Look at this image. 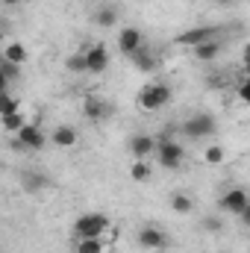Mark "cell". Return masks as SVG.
<instances>
[{"instance_id":"obj_23","label":"cell","mask_w":250,"mask_h":253,"mask_svg":"<svg viewBox=\"0 0 250 253\" xmlns=\"http://www.w3.org/2000/svg\"><path fill=\"white\" fill-rule=\"evenodd\" d=\"M129 177H132L135 183H147V180H150V165H147L144 159H135L132 168H129Z\"/></svg>"},{"instance_id":"obj_29","label":"cell","mask_w":250,"mask_h":253,"mask_svg":"<svg viewBox=\"0 0 250 253\" xmlns=\"http://www.w3.org/2000/svg\"><path fill=\"white\" fill-rule=\"evenodd\" d=\"M239 218H242V224H245V227L250 230V206L245 209V212H242V215H239Z\"/></svg>"},{"instance_id":"obj_13","label":"cell","mask_w":250,"mask_h":253,"mask_svg":"<svg viewBox=\"0 0 250 253\" xmlns=\"http://www.w3.org/2000/svg\"><path fill=\"white\" fill-rule=\"evenodd\" d=\"M21 186H24V191H30V194H39V191H44L50 186V180L42 171H24L21 174Z\"/></svg>"},{"instance_id":"obj_20","label":"cell","mask_w":250,"mask_h":253,"mask_svg":"<svg viewBox=\"0 0 250 253\" xmlns=\"http://www.w3.org/2000/svg\"><path fill=\"white\" fill-rule=\"evenodd\" d=\"M74 251L77 253H103L106 245H103V239H77L74 242Z\"/></svg>"},{"instance_id":"obj_4","label":"cell","mask_w":250,"mask_h":253,"mask_svg":"<svg viewBox=\"0 0 250 253\" xmlns=\"http://www.w3.org/2000/svg\"><path fill=\"white\" fill-rule=\"evenodd\" d=\"M215 118L212 115H206V112H197V115H191V118H186V124H183V135H188V138H209L212 132H215Z\"/></svg>"},{"instance_id":"obj_22","label":"cell","mask_w":250,"mask_h":253,"mask_svg":"<svg viewBox=\"0 0 250 253\" xmlns=\"http://www.w3.org/2000/svg\"><path fill=\"white\" fill-rule=\"evenodd\" d=\"M18 74H21V65H12V62H6V59H0V80H3V91H6V85H9L12 80H18Z\"/></svg>"},{"instance_id":"obj_30","label":"cell","mask_w":250,"mask_h":253,"mask_svg":"<svg viewBox=\"0 0 250 253\" xmlns=\"http://www.w3.org/2000/svg\"><path fill=\"white\" fill-rule=\"evenodd\" d=\"M242 59H245V68L250 65V42L245 44V50H242Z\"/></svg>"},{"instance_id":"obj_11","label":"cell","mask_w":250,"mask_h":253,"mask_svg":"<svg viewBox=\"0 0 250 253\" xmlns=\"http://www.w3.org/2000/svg\"><path fill=\"white\" fill-rule=\"evenodd\" d=\"M156 147H159V141H156L153 135L138 132V135L129 138V153H132V159H147L150 153H156Z\"/></svg>"},{"instance_id":"obj_16","label":"cell","mask_w":250,"mask_h":253,"mask_svg":"<svg viewBox=\"0 0 250 253\" xmlns=\"http://www.w3.org/2000/svg\"><path fill=\"white\" fill-rule=\"evenodd\" d=\"M27 56H30V53H27V47H24L21 42H9V44L3 47V59L12 62V65H21V68H24Z\"/></svg>"},{"instance_id":"obj_7","label":"cell","mask_w":250,"mask_h":253,"mask_svg":"<svg viewBox=\"0 0 250 253\" xmlns=\"http://www.w3.org/2000/svg\"><path fill=\"white\" fill-rule=\"evenodd\" d=\"M141 47H144V36H141L138 27H124V30H118V50H121L124 56L138 53Z\"/></svg>"},{"instance_id":"obj_8","label":"cell","mask_w":250,"mask_h":253,"mask_svg":"<svg viewBox=\"0 0 250 253\" xmlns=\"http://www.w3.org/2000/svg\"><path fill=\"white\" fill-rule=\"evenodd\" d=\"M44 144H47V135L42 132L39 124H27L18 132V147H24V150H42Z\"/></svg>"},{"instance_id":"obj_31","label":"cell","mask_w":250,"mask_h":253,"mask_svg":"<svg viewBox=\"0 0 250 253\" xmlns=\"http://www.w3.org/2000/svg\"><path fill=\"white\" fill-rule=\"evenodd\" d=\"M218 6H233V3H239V0H215Z\"/></svg>"},{"instance_id":"obj_25","label":"cell","mask_w":250,"mask_h":253,"mask_svg":"<svg viewBox=\"0 0 250 253\" xmlns=\"http://www.w3.org/2000/svg\"><path fill=\"white\" fill-rule=\"evenodd\" d=\"M15 112H21L18 100H15L9 91H3V94H0V118H3V115H15Z\"/></svg>"},{"instance_id":"obj_2","label":"cell","mask_w":250,"mask_h":253,"mask_svg":"<svg viewBox=\"0 0 250 253\" xmlns=\"http://www.w3.org/2000/svg\"><path fill=\"white\" fill-rule=\"evenodd\" d=\"M109 215L103 212H85L74 221V236L77 239H103V233L109 230Z\"/></svg>"},{"instance_id":"obj_21","label":"cell","mask_w":250,"mask_h":253,"mask_svg":"<svg viewBox=\"0 0 250 253\" xmlns=\"http://www.w3.org/2000/svg\"><path fill=\"white\" fill-rule=\"evenodd\" d=\"M0 121H3V129H6V132H15V135H18V132L27 126V121H24V112H15V115H3Z\"/></svg>"},{"instance_id":"obj_34","label":"cell","mask_w":250,"mask_h":253,"mask_svg":"<svg viewBox=\"0 0 250 253\" xmlns=\"http://www.w3.org/2000/svg\"><path fill=\"white\" fill-rule=\"evenodd\" d=\"M248 80H250V65H248Z\"/></svg>"},{"instance_id":"obj_17","label":"cell","mask_w":250,"mask_h":253,"mask_svg":"<svg viewBox=\"0 0 250 253\" xmlns=\"http://www.w3.org/2000/svg\"><path fill=\"white\" fill-rule=\"evenodd\" d=\"M94 24L103 27V30L118 27V9H112V6H100V9H94Z\"/></svg>"},{"instance_id":"obj_33","label":"cell","mask_w":250,"mask_h":253,"mask_svg":"<svg viewBox=\"0 0 250 253\" xmlns=\"http://www.w3.org/2000/svg\"><path fill=\"white\" fill-rule=\"evenodd\" d=\"M74 3H88V0H74Z\"/></svg>"},{"instance_id":"obj_3","label":"cell","mask_w":250,"mask_h":253,"mask_svg":"<svg viewBox=\"0 0 250 253\" xmlns=\"http://www.w3.org/2000/svg\"><path fill=\"white\" fill-rule=\"evenodd\" d=\"M156 159H159V165H162V168L174 171V168H180V165H183V159H186V147H183L180 141H174V138L162 135V141H159V147H156Z\"/></svg>"},{"instance_id":"obj_12","label":"cell","mask_w":250,"mask_h":253,"mask_svg":"<svg viewBox=\"0 0 250 253\" xmlns=\"http://www.w3.org/2000/svg\"><path fill=\"white\" fill-rule=\"evenodd\" d=\"M83 53H85L88 74H103V71L109 68V50H106L103 44H94V47H88V50H83Z\"/></svg>"},{"instance_id":"obj_10","label":"cell","mask_w":250,"mask_h":253,"mask_svg":"<svg viewBox=\"0 0 250 253\" xmlns=\"http://www.w3.org/2000/svg\"><path fill=\"white\" fill-rule=\"evenodd\" d=\"M109 103L106 100H100V97H94V94H88L85 100H83V115L88 118V121H94V124H100V121H106L109 118Z\"/></svg>"},{"instance_id":"obj_14","label":"cell","mask_w":250,"mask_h":253,"mask_svg":"<svg viewBox=\"0 0 250 253\" xmlns=\"http://www.w3.org/2000/svg\"><path fill=\"white\" fill-rule=\"evenodd\" d=\"M77 138H80V135H77V129H74V126H68V124H59L53 132H50V141H53L56 147H62V150H71V147L77 144Z\"/></svg>"},{"instance_id":"obj_15","label":"cell","mask_w":250,"mask_h":253,"mask_svg":"<svg viewBox=\"0 0 250 253\" xmlns=\"http://www.w3.org/2000/svg\"><path fill=\"white\" fill-rule=\"evenodd\" d=\"M129 62H132L135 71H141V74H153V71H156V56H153L147 47H141L138 53H132V56H129Z\"/></svg>"},{"instance_id":"obj_6","label":"cell","mask_w":250,"mask_h":253,"mask_svg":"<svg viewBox=\"0 0 250 253\" xmlns=\"http://www.w3.org/2000/svg\"><path fill=\"white\" fill-rule=\"evenodd\" d=\"M248 206H250V194L245 189H239V186H236V189H227L221 194V209L230 212V215H236V218H239Z\"/></svg>"},{"instance_id":"obj_28","label":"cell","mask_w":250,"mask_h":253,"mask_svg":"<svg viewBox=\"0 0 250 253\" xmlns=\"http://www.w3.org/2000/svg\"><path fill=\"white\" fill-rule=\"evenodd\" d=\"M239 97H242V100L250 106V80H245V83L239 85Z\"/></svg>"},{"instance_id":"obj_24","label":"cell","mask_w":250,"mask_h":253,"mask_svg":"<svg viewBox=\"0 0 250 253\" xmlns=\"http://www.w3.org/2000/svg\"><path fill=\"white\" fill-rule=\"evenodd\" d=\"M65 68L71 74H88V65H85V53H71L65 59Z\"/></svg>"},{"instance_id":"obj_18","label":"cell","mask_w":250,"mask_h":253,"mask_svg":"<svg viewBox=\"0 0 250 253\" xmlns=\"http://www.w3.org/2000/svg\"><path fill=\"white\" fill-rule=\"evenodd\" d=\"M218 53H221V42H218V39L203 42L200 47H194V59H197V62H212Z\"/></svg>"},{"instance_id":"obj_26","label":"cell","mask_w":250,"mask_h":253,"mask_svg":"<svg viewBox=\"0 0 250 253\" xmlns=\"http://www.w3.org/2000/svg\"><path fill=\"white\" fill-rule=\"evenodd\" d=\"M203 162H206V165H221V162H224V147H221V144H209V147L203 150Z\"/></svg>"},{"instance_id":"obj_27","label":"cell","mask_w":250,"mask_h":253,"mask_svg":"<svg viewBox=\"0 0 250 253\" xmlns=\"http://www.w3.org/2000/svg\"><path fill=\"white\" fill-rule=\"evenodd\" d=\"M224 224L218 221V218H203V230H212V233H218Z\"/></svg>"},{"instance_id":"obj_1","label":"cell","mask_w":250,"mask_h":253,"mask_svg":"<svg viewBox=\"0 0 250 253\" xmlns=\"http://www.w3.org/2000/svg\"><path fill=\"white\" fill-rule=\"evenodd\" d=\"M171 97H174V91H171L168 83H147V85H141L135 100H138V106L144 112H159V109H165L171 103Z\"/></svg>"},{"instance_id":"obj_32","label":"cell","mask_w":250,"mask_h":253,"mask_svg":"<svg viewBox=\"0 0 250 253\" xmlns=\"http://www.w3.org/2000/svg\"><path fill=\"white\" fill-rule=\"evenodd\" d=\"M12 3H21V0H3V6H12Z\"/></svg>"},{"instance_id":"obj_5","label":"cell","mask_w":250,"mask_h":253,"mask_svg":"<svg viewBox=\"0 0 250 253\" xmlns=\"http://www.w3.org/2000/svg\"><path fill=\"white\" fill-rule=\"evenodd\" d=\"M212 39H218V27H191L186 33H180L174 42L180 44V47H200L203 42H212Z\"/></svg>"},{"instance_id":"obj_35","label":"cell","mask_w":250,"mask_h":253,"mask_svg":"<svg viewBox=\"0 0 250 253\" xmlns=\"http://www.w3.org/2000/svg\"><path fill=\"white\" fill-rule=\"evenodd\" d=\"M21 3H33V0H21Z\"/></svg>"},{"instance_id":"obj_9","label":"cell","mask_w":250,"mask_h":253,"mask_svg":"<svg viewBox=\"0 0 250 253\" xmlns=\"http://www.w3.org/2000/svg\"><path fill=\"white\" fill-rule=\"evenodd\" d=\"M135 242H138L144 251H159V248L168 245V236H165L159 227H141V230L135 233Z\"/></svg>"},{"instance_id":"obj_19","label":"cell","mask_w":250,"mask_h":253,"mask_svg":"<svg viewBox=\"0 0 250 253\" xmlns=\"http://www.w3.org/2000/svg\"><path fill=\"white\" fill-rule=\"evenodd\" d=\"M171 209H174L177 215H191V212H194V200L188 197L186 191H174V194H171Z\"/></svg>"}]
</instances>
